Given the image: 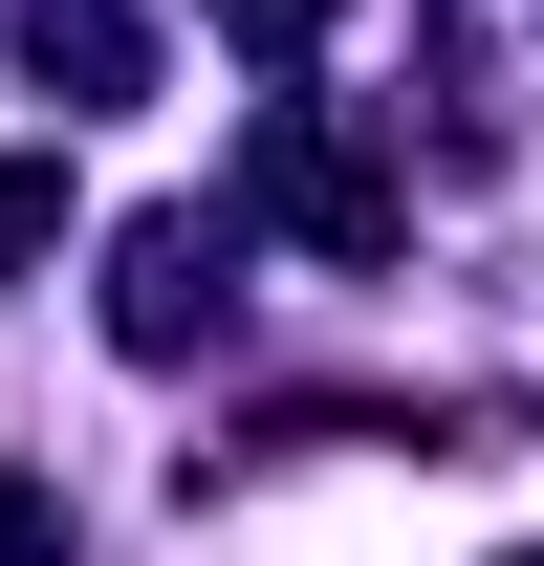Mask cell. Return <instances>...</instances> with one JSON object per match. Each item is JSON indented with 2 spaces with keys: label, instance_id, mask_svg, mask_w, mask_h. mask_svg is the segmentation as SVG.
Here are the masks:
<instances>
[{
  "label": "cell",
  "instance_id": "1",
  "mask_svg": "<svg viewBox=\"0 0 544 566\" xmlns=\"http://www.w3.org/2000/svg\"><path fill=\"white\" fill-rule=\"evenodd\" d=\"M240 197H262L283 240H327V262H393V240H414L393 153H370V132H327V109H262V132H240Z\"/></svg>",
  "mask_w": 544,
  "mask_h": 566
},
{
  "label": "cell",
  "instance_id": "7",
  "mask_svg": "<svg viewBox=\"0 0 544 566\" xmlns=\"http://www.w3.org/2000/svg\"><path fill=\"white\" fill-rule=\"evenodd\" d=\"M523 566H544V545H523Z\"/></svg>",
  "mask_w": 544,
  "mask_h": 566
},
{
  "label": "cell",
  "instance_id": "2",
  "mask_svg": "<svg viewBox=\"0 0 544 566\" xmlns=\"http://www.w3.org/2000/svg\"><path fill=\"white\" fill-rule=\"evenodd\" d=\"M197 327H218V240H197V218H132V240H109V349L175 370Z\"/></svg>",
  "mask_w": 544,
  "mask_h": 566
},
{
  "label": "cell",
  "instance_id": "4",
  "mask_svg": "<svg viewBox=\"0 0 544 566\" xmlns=\"http://www.w3.org/2000/svg\"><path fill=\"white\" fill-rule=\"evenodd\" d=\"M44 240H66V175H44V153H0V262H44Z\"/></svg>",
  "mask_w": 544,
  "mask_h": 566
},
{
  "label": "cell",
  "instance_id": "3",
  "mask_svg": "<svg viewBox=\"0 0 544 566\" xmlns=\"http://www.w3.org/2000/svg\"><path fill=\"white\" fill-rule=\"evenodd\" d=\"M22 66H44V87H87V109H109V87L153 66V44H132V0H22Z\"/></svg>",
  "mask_w": 544,
  "mask_h": 566
},
{
  "label": "cell",
  "instance_id": "5",
  "mask_svg": "<svg viewBox=\"0 0 544 566\" xmlns=\"http://www.w3.org/2000/svg\"><path fill=\"white\" fill-rule=\"evenodd\" d=\"M348 0H218V44H240V66H283V44H327Z\"/></svg>",
  "mask_w": 544,
  "mask_h": 566
},
{
  "label": "cell",
  "instance_id": "6",
  "mask_svg": "<svg viewBox=\"0 0 544 566\" xmlns=\"http://www.w3.org/2000/svg\"><path fill=\"white\" fill-rule=\"evenodd\" d=\"M0 566H66V501L22 480V458H0Z\"/></svg>",
  "mask_w": 544,
  "mask_h": 566
}]
</instances>
